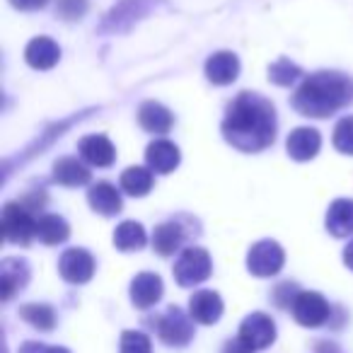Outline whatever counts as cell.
<instances>
[{"instance_id": "7", "label": "cell", "mask_w": 353, "mask_h": 353, "mask_svg": "<svg viewBox=\"0 0 353 353\" xmlns=\"http://www.w3.org/2000/svg\"><path fill=\"white\" fill-rule=\"evenodd\" d=\"M3 232L12 245H30L37 237V223L32 221L30 211L20 203H6L3 208Z\"/></svg>"}, {"instance_id": "27", "label": "cell", "mask_w": 353, "mask_h": 353, "mask_svg": "<svg viewBox=\"0 0 353 353\" xmlns=\"http://www.w3.org/2000/svg\"><path fill=\"white\" fill-rule=\"evenodd\" d=\"M119 351L121 353H152V343L143 332L126 329V332L121 334V346H119Z\"/></svg>"}, {"instance_id": "32", "label": "cell", "mask_w": 353, "mask_h": 353, "mask_svg": "<svg viewBox=\"0 0 353 353\" xmlns=\"http://www.w3.org/2000/svg\"><path fill=\"white\" fill-rule=\"evenodd\" d=\"M12 8H17V10H39V8H44L49 0H10Z\"/></svg>"}, {"instance_id": "20", "label": "cell", "mask_w": 353, "mask_h": 353, "mask_svg": "<svg viewBox=\"0 0 353 353\" xmlns=\"http://www.w3.org/2000/svg\"><path fill=\"white\" fill-rule=\"evenodd\" d=\"M138 121L148 133H167L174 123V117L160 102H145L138 109Z\"/></svg>"}, {"instance_id": "22", "label": "cell", "mask_w": 353, "mask_h": 353, "mask_svg": "<svg viewBox=\"0 0 353 353\" xmlns=\"http://www.w3.org/2000/svg\"><path fill=\"white\" fill-rule=\"evenodd\" d=\"M182 240H184V232L176 223H162L152 232V247H155V252L160 256L174 254L182 247Z\"/></svg>"}, {"instance_id": "25", "label": "cell", "mask_w": 353, "mask_h": 353, "mask_svg": "<svg viewBox=\"0 0 353 353\" xmlns=\"http://www.w3.org/2000/svg\"><path fill=\"white\" fill-rule=\"evenodd\" d=\"M20 317L25 319L27 324H32L39 332H51L56 327V312L51 305L44 303H30L20 307Z\"/></svg>"}, {"instance_id": "16", "label": "cell", "mask_w": 353, "mask_h": 353, "mask_svg": "<svg viewBox=\"0 0 353 353\" xmlns=\"http://www.w3.org/2000/svg\"><path fill=\"white\" fill-rule=\"evenodd\" d=\"M145 162L157 174H170L179 165V148L170 141H152L145 150Z\"/></svg>"}, {"instance_id": "31", "label": "cell", "mask_w": 353, "mask_h": 353, "mask_svg": "<svg viewBox=\"0 0 353 353\" xmlns=\"http://www.w3.org/2000/svg\"><path fill=\"white\" fill-rule=\"evenodd\" d=\"M17 353H70V351L63 346H49V343H41V341H25Z\"/></svg>"}, {"instance_id": "21", "label": "cell", "mask_w": 353, "mask_h": 353, "mask_svg": "<svg viewBox=\"0 0 353 353\" xmlns=\"http://www.w3.org/2000/svg\"><path fill=\"white\" fill-rule=\"evenodd\" d=\"M54 179L63 187H83L90 182V170L75 157H63L54 165Z\"/></svg>"}, {"instance_id": "18", "label": "cell", "mask_w": 353, "mask_h": 353, "mask_svg": "<svg viewBox=\"0 0 353 353\" xmlns=\"http://www.w3.org/2000/svg\"><path fill=\"white\" fill-rule=\"evenodd\" d=\"M327 230L334 237L353 235V199H336L327 211Z\"/></svg>"}, {"instance_id": "8", "label": "cell", "mask_w": 353, "mask_h": 353, "mask_svg": "<svg viewBox=\"0 0 353 353\" xmlns=\"http://www.w3.org/2000/svg\"><path fill=\"white\" fill-rule=\"evenodd\" d=\"M290 310H293L295 322L303 327H322L332 314V307L324 300V295L314 293V290H303L295 295V303Z\"/></svg>"}, {"instance_id": "23", "label": "cell", "mask_w": 353, "mask_h": 353, "mask_svg": "<svg viewBox=\"0 0 353 353\" xmlns=\"http://www.w3.org/2000/svg\"><path fill=\"white\" fill-rule=\"evenodd\" d=\"M145 242H148L145 230H143V225L136 221L121 223V225L117 228V232H114V245H117V250H121V252L143 250Z\"/></svg>"}, {"instance_id": "15", "label": "cell", "mask_w": 353, "mask_h": 353, "mask_svg": "<svg viewBox=\"0 0 353 353\" xmlns=\"http://www.w3.org/2000/svg\"><path fill=\"white\" fill-rule=\"evenodd\" d=\"M319 145H322V138L314 128H295L293 133L285 141V148H288V155L298 162L312 160L319 152Z\"/></svg>"}, {"instance_id": "2", "label": "cell", "mask_w": 353, "mask_h": 353, "mask_svg": "<svg viewBox=\"0 0 353 353\" xmlns=\"http://www.w3.org/2000/svg\"><path fill=\"white\" fill-rule=\"evenodd\" d=\"M353 102V80L341 73H314L298 88L293 107L303 117L324 119Z\"/></svg>"}, {"instance_id": "19", "label": "cell", "mask_w": 353, "mask_h": 353, "mask_svg": "<svg viewBox=\"0 0 353 353\" xmlns=\"http://www.w3.org/2000/svg\"><path fill=\"white\" fill-rule=\"evenodd\" d=\"M88 201L92 206V211L102 213V216H117V213H121V194L109 182L94 184L88 192Z\"/></svg>"}, {"instance_id": "26", "label": "cell", "mask_w": 353, "mask_h": 353, "mask_svg": "<svg viewBox=\"0 0 353 353\" xmlns=\"http://www.w3.org/2000/svg\"><path fill=\"white\" fill-rule=\"evenodd\" d=\"M152 187V170L145 167H128L121 174V189L131 196H145Z\"/></svg>"}, {"instance_id": "12", "label": "cell", "mask_w": 353, "mask_h": 353, "mask_svg": "<svg viewBox=\"0 0 353 353\" xmlns=\"http://www.w3.org/2000/svg\"><path fill=\"white\" fill-rule=\"evenodd\" d=\"M162 279L157 274H138L136 279L131 281V303L141 310L152 307L155 303H160L162 298Z\"/></svg>"}, {"instance_id": "17", "label": "cell", "mask_w": 353, "mask_h": 353, "mask_svg": "<svg viewBox=\"0 0 353 353\" xmlns=\"http://www.w3.org/2000/svg\"><path fill=\"white\" fill-rule=\"evenodd\" d=\"M78 150L83 155L85 162L94 167H109L117 157V150H114L112 141L107 136H88L78 143Z\"/></svg>"}, {"instance_id": "3", "label": "cell", "mask_w": 353, "mask_h": 353, "mask_svg": "<svg viewBox=\"0 0 353 353\" xmlns=\"http://www.w3.org/2000/svg\"><path fill=\"white\" fill-rule=\"evenodd\" d=\"M157 336H160L162 343L167 346H187L194 339V319L192 314H184L182 307H167L165 312L157 317L155 322Z\"/></svg>"}, {"instance_id": "4", "label": "cell", "mask_w": 353, "mask_h": 353, "mask_svg": "<svg viewBox=\"0 0 353 353\" xmlns=\"http://www.w3.org/2000/svg\"><path fill=\"white\" fill-rule=\"evenodd\" d=\"M213 264L211 256H208L206 250L201 247H189L179 254L174 264V279L182 288H192V285H199L211 276Z\"/></svg>"}, {"instance_id": "5", "label": "cell", "mask_w": 353, "mask_h": 353, "mask_svg": "<svg viewBox=\"0 0 353 353\" xmlns=\"http://www.w3.org/2000/svg\"><path fill=\"white\" fill-rule=\"evenodd\" d=\"M283 261H285V254L279 242L261 240V242H256L250 250V254H247V269H250L252 276L269 279V276H276L283 269Z\"/></svg>"}, {"instance_id": "9", "label": "cell", "mask_w": 353, "mask_h": 353, "mask_svg": "<svg viewBox=\"0 0 353 353\" xmlns=\"http://www.w3.org/2000/svg\"><path fill=\"white\" fill-rule=\"evenodd\" d=\"M59 271L68 283L83 285L94 276V259L90 252L80 250V247H73V250H65L63 254H61Z\"/></svg>"}, {"instance_id": "13", "label": "cell", "mask_w": 353, "mask_h": 353, "mask_svg": "<svg viewBox=\"0 0 353 353\" xmlns=\"http://www.w3.org/2000/svg\"><path fill=\"white\" fill-rule=\"evenodd\" d=\"M240 75V61L230 51H218L206 61V78L213 85H230Z\"/></svg>"}, {"instance_id": "24", "label": "cell", "mask_w": 353, "mask_h": 353, "mask_svg": "<svg viewBox=\"0 0 353 353\" xmlns=\"http://www.w3.org/2000/svg\"><path fill=\"white\" fill-rule=\"evenodd\" d=\"M70 235L68 223L61 216H44L41 221H37V237H39L44 245H61Z\"/></svg>"}, {"instance_id": "11", "label": "cell", "mask_w": 353, "mask_h": 353, "mask_svg": "<svg viewBox=\"0 0 353 353\" xmlns=\"http://www.w3.org/2000/svg\"><path fill=\"white\" fill-rule=\"evenodd\" d=\"M189 314L199 324H216L223 317V300L216 290H199L189 300Z\"/></svg>"}, {"instance_id": "1", "label": "cell", "mask_w": 353, "mask_h": 353, "mask_svg": "<svg viewBox=\"0 0 353 353\" xmlns=\"http://www.w3.org/2000/svg\"><path fill=\"white\" fill-rule=\"evenodd\" d=\"M223 136L237 150H264L276 138V112L271 102L256 92L237 94L235 102L228 107Z\"/></svg>"}, {"instance_id": "6", "label": "cell", "mask_w": 353, "mask_h": 353, "mask_svg": "<svg viewBox=\"0 0 353 353\" xmlns=\"http://www.w3.org/2000/svg\"><path fill=\"white\" fill-rule=\"evenodd\" d=\"M242 343L250 351H264L276 341V324L269 314L264 312H252L250 317H245V322L240 324V334H237Z\"/></svg>"}, {"instance_id": "33", "label": "cell", "mask_w": 353, "mask_h": 353, "mask_svg": "<svg viewBox=\"0 0 353 353\" xmlns=\"http://www.w3.org/2000/svg\"><path fill=\"white\" fill-rule=\"evenodd\" d=\"M221 353H254V351H250V348H247L245 343L240 341V339H230V341L223 346Z\"/></svg>"}, {"instance_id": "10", "label": "cell", "mask_w": 353, "mask_h": 353, "mask_svg": "<svg viewBox=\"0 0 353 353\" xmlns=\"http://www.w3.org/2000/svg\"><path fill=\"white\" fill-rule=\"evenodd\" d=\"M27 281H30L27 261L15 259V256L3 259V264H0V295H3V300H12V295L20 293L27 285Z\"/></svg>"}, {"instance_id": "30", "label": "cell", "mask_w": 353, "mask_h": 353, "mask_svg": "<svg viewBox=\"0 0 353 353\" xmlns=\"http://www.w3.org/2000/svg\"><path fill=\"white\" fill-rule=\"evenodd\" d=\"M59 15L63 20H80L88 10V0H59Z\"/></svg>"}, {"instance_id": "29", "label": "cell", "mask_w": 353, "mask_h": 353, "mask_svg": "<svg viewBox=\"0 0 353 353\" xmlns=\"http://www.w3.org/2000/svg\"><path fill=\"white\" fill-rule=\"evenodd\" d=\"M298 75H300V68L295 63H290L288 59L276 61L269 68V80L276 85H290L293 80H298Z\"/></svg>"}, {"instance_id": "14", "label": "cell", "mask_w": 353, "mask_h": 353, "mask_svg": "<svg viewBox=\"0 0 353 353\" xmlns=\"http://www.w3.org/2000/svg\"><path fill=\"white\" fill-rule=\"evenodd\" d=\"M25 59H27V63H30L32 68L49 70V68H54V65L59 63L61 49H59V44H56L54 39H49V37H37V39H32L30 44H27Z\"/></svg>"}, {"instance_id": "34", "label": "cell", "mask_w": 353, "mask_h": 353, "mask_svg": "<svg viewBox=\"0 0 353 353\" xmlns=\"http://www.w3.org/2000/svg\"><path fill=\"white\" fill-rule=\"evenodd\" d=\"M343 264L353 271V242H348V247L343 250Z\"/></svg>"}, {"instance_id": "28", "label": "cell", "mask_w": 353, "mask_h": 353, "mask_svg": "<svg viewBox=\"0 0 353 353\" xmlns=\"http://www.w3.org/2000/svg\"><path fill=\"white\" fill-rule=\"evenodd\" d=\"M334 148L343 155H353V117H343L334 128Z\"/></svg>"}]
</instances>
